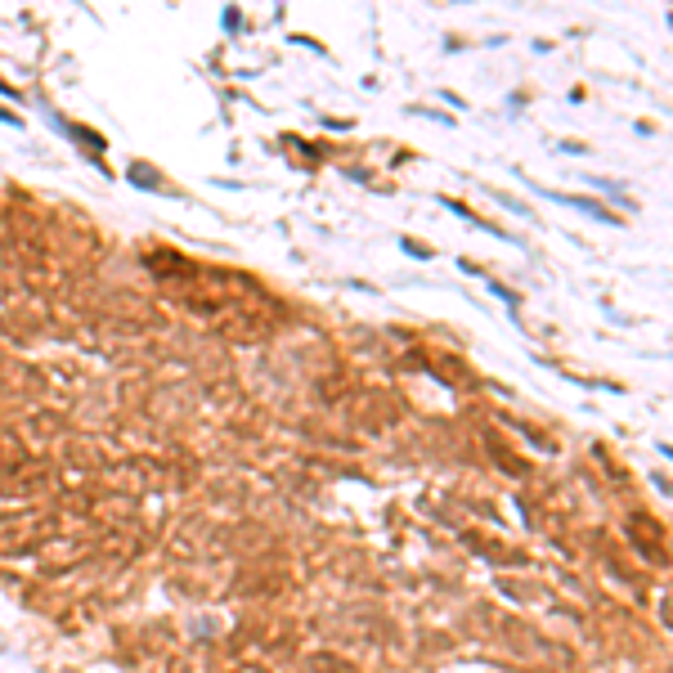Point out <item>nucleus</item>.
I'll return each instance as SVG.
<instances>
[{"mask_svg": "<svg viewBox=\"0 0 673 673\" xmlns=\"http://www.w3.org/2000/svg\"><path fill=\"white\" fill-rule=\"evenodd\" d=\"M50 534H55L50 512H10V516H0V557L32 552V548L50 543Z\"/></svg>", "mask_w": 673, "mask_h": 673, "instance_id": "f257e3e1", "label": "nucleus"}, {"mask_svg": "<svg viewBox=\"0 0 673 673\" xmlns=\"http://www.w3.org/2000/svg\"><path fill=\"white\" fill-rule=\"evenodd\" d=\"M144 265H149L158 278H189V274H193V265H189V260H180V256H171V251H153Z\"/></svg>", "mask_w": 673, "mask_h": 673, "instance_id": "f03ea898", "label": "nucleus"}, {"mask_svg": "<svg viewBox=\"0 0 673 673\" xmlns=\"http://www.w3.org/2000/svg\"><path fill=\"white\" fill-rule=\"evenodd\" d=\"M260 332H265V323L251 319V314H229L225 319V336H234V342H251V336H260Z\"/></svg>", "mask_w": 673, "mask_h": 673, "instance_id": "7ed1b4c3", "label": "nucleus"}, {"mask_svg": "<svg viewBox=\"0 0 673 673\" xmlns=\"http://www.w3.org/2000/svg\"><path fill=\"white\" fill-rule=\"evenodd\" d=\"M229 673H260V669H251V664H238V669H229Z\"/></svg>", "mask_w": 673, "mask_h": 673, "instance_id": "20e7f679", "label": "nucleus"}]
</instances>
